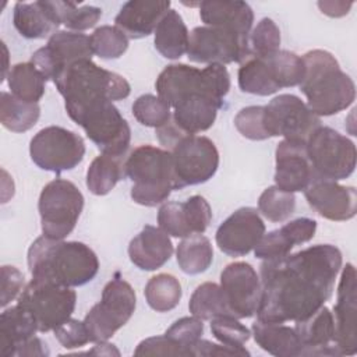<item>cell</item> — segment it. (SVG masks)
<instances>
[{"mask_svg":"<svg viewBox=\"0 0 357 357\" xmlns=\"http://www.w3.org/2000/svg\"><path fill=\"white\" fill-rule=\"evenodd\" d=\"M342 262L340 250L332 244H315L296 254L264 261L259 266L257 319L284 324L314 314L331 298Z\"/></svg>","mask_w":357,"mask_h":357,"instance_id":"6da1fadb","label":"cell"},{"mask_svg":"<svg viewBox=\"0 0 357 357\" xmlns=\"http://www.w3.org/2000/svg\"><path fill=\"white\" fill-rule=\"evenodd\" d=\"M26 261L32 278L67 287L86 284L99 271V259L89 245L46 236L31 244Z\"/></svg>","mask_w":357,"mask_h":357,"instance_id":"7a4b0ae2","label":"cell"},{"mask_svg":"<svg viewBox=\"0 0 357 357\" xmlns=\"http://www.w3.org/2000/svg\"><path fill=\"white\" fill-rule=\"evenodd\" d=\"M301 57L305 73L298 86L315 116H333L354 102L356 85L350 75L342 71L332 53L314 49Z\"/></svg>","mask_w":357,"mask_h":357,"instance_id":"3957f363","label":"cell"},{"mask_svg":"<svg viewBox=\"0 0 357 357\" xmlns=\"http://www.w3.org/2000/svg\"><path fill=\"white\" fill-rule=\"evenodd\" d=\"M53 84L64 98L70 119L93 103L123 100L131 92L124 77L99 67L92 60L73 63L59 74Z\"/></svg>","mask_w":357,"mask_h":357,"instance_id":"277c9868","label":"cell"},{"mask_svg":"<svg viewBox=\"0 0 357 357\" xmlns=\"http://www.w3.org/2000/svg\"><path fill=\"white\" fill-rule=\"evenodd\" d=\"M126 176L132 181L130 195L142 206L163 204L174 190L173 159L167 149L139 145L124 162Z\"/></svg>","mask_w":357,"mask_h":357,"instance_id":"5b68a950","label":"cell"},{"mask_svg":"<svg viewBox=\"0 0 357 357\" xmlns=\"http://www.w3.org/2000/svg\"><path fill=\"white\" fill-rule=\"evenodd\" d=\"M158 96L173 107L191 93H204L219 102L230 89V75L223 64H208L197 68L188 64H170L156 78Z\"/></svg>","mask_w":357,"mask_h":357,"instance_id":"8992f818","label":"cell"},{"mask_svg":"<svg viewBox=\"0 0 357 357\" xmlns=\"http://www.w3.org/2000/svg\"><path fill=\"white\" fill-rule=\"evenodd\" d=\"M305 148L317 178L339 181L350 177L356 169L354 142L331 127L315 128L305 139Z\"/></svg>","mask_w":357,"mask_h":357,"instance_id":"52a82bcc","label":"cell"},{"mask_svg":"<svg viewBox=\"0 0 357 357\" xmlns=\"http://www.w3.org/2000/svg\"><path fill=\"white\" fill-rule=\"evenodd\" d=\"M82 208L84 195L74 183L66 178L49 181L38 201L43 236L64 240L74 230Z\"/></svg>","mask_w":357,"mask_h":357,"instance_id":"ba28073f","label":"cell"},{"mask_svg":"<svg viewBox=\"0 0 357 357\" xmlns=\"http://www.w3.org/2000/svg\"><path fill=\"white\" fill-rule=\"evenodd\" d=\"M135 305L137 297L134 289L117 273L103 287L100 301L84 318L91 342H107L130 321Z\"/></svg>","mask_w":357,"mask_h":357,"instance_id":"9c48e42d","label":"cell"},{"mask_svg":"<svg viewBox=\"0 0 357 357\" xmlns=\"http://www.w3.org/2000/svg\"><path fill=\"white\" fill-rule=\"evenodd\" d=\"M77 303V293L67 286L35 279L24 287L17 304L33 318L38 332L54 331L71 318Z\"/></svg>","mask_w":357,"mask_h":357,"instance_id":"30bf717a","label":"cell"},{"mask_svg":"<svg viewBox=\"0 0 357 357\" xmlns=\"http://www.w3.org/2000/svg\"><path fill=\"white\" fill-rule=\"evenodd\" d=\"M71 120L84 128L86 137L103 155L123 158L127 152L131 130L113 102L93 103L77 113Z\"/></svg>","mask_w":357,"mask_h":357,"instance_id":"8fae6325","label":"cell"},{"mask_svg":"<svg viewBox=\"0 0 357 357\" xmlns=\"http://www.w3.org/2000/svg\"><path fill=\"white\" fill-rule=\"evenodd\" d=\"M32 162L42 170L63 173L77 167L85 155L81 135L59 126H49L38 131L29 142Z\"/></svg>","mask_w":357,"mask_h":357,"instance_id":"7c38bea8","label":"cell"},{"mask_svg":"<svg viewBox=\"0 0 357 357\" xmlns=\"http://www.w3.org/2000/svg\"><path fill=\"white\" fill-rule=\"evenodd\" d=\"M174 190L204 184L219 167V152L212 139L204 135H185L170 151Z\"/></svg>","mask_w":357,"mask_h":357,"instance_id":"4fadbf2b","label":"cell"},{"mask_svg":"<svg viewBox=\"0 0 357 357\" xmlns=\"http://www.w3.org/2000/svg\"><path fill=\"white\" fill-rule=\"evenodd\" d=\"M251 56L250 38L219 26L201 25L190 32L187 57L202 64L243 63Z\"/></svg>","mask_w":357,"mask_h":357,"instance_id":"5bb4252c","label":"cell"},{"mask_svg":"<svg viewBox=\"0 0 357 357\" xmlns=\"http://www.w3.org/2000/svg\"><path fill=\"white\" fill-rule=\"evenodd\" d=\"M264 126L269 138L305 141L321 126V120L298 96L282 93L264 106Z\"/></svg>","mask_w":357,"mask_h":357,"instance_id":"9a60e30c","label":"cell"},{"mask_svg":"<svg viewBox=\"0 0 357 357\" xmlns=\"http://www.w3.org/2000/svg\"><path fill=\"white\" fill-rule=\"evenodd\" d=\"M92 56L91 38L88 35L74 31H57L49 38L46 46L33 52L31 63L46 79L54 81L64 68L81 60H92Z\"/></svg>","mask_w":357,"mask_h":357,"instance_id":"2e32d148","label":"cell"},{"mask_svg":"<svg viewBox=\"0 0 357 357\" xmlns=\"http://www.w3.org/2000/svg\"><path fill=\"white\" fill-rule=\"evenodd\" d=\"M220 289L226 304L236 318H251L261 300V280L251 264L237 261L220 273Z\"/></svg>","mask_w":357,"mask_h":357,"instance_id":"e0dca14e","label":"cell"},{"mask_svg":"<svg viewBox=\"0 0 357 357\" xmlns=\"http://www.w3.org/2000/svg\"><path fill=\"white\" fill-rule=\"evenodd\" d=\"M356 268L347 262L340 273L333 307L335 346L339 356H354L357 353V296Z\"/></svg>","mask_w":357,"mask_h":357,"instance_id":"ac0fdd59","label":"cell"},{"mask_svg":"<svg viewBox=\"0 0 357 357\" xmlns=\"http://www.w3.org/2000/svg\"><path fill=\"white\" fill-rule=\"evenodd\" d=\"M265 223L258 211L251 206H243L234 211L216 230V245L229 257H244L251 252L262 236Z\"/></svg>","mask_w":357,"mask_h":357,"instance_id":"d6986e66","label":"cell"},{"mask_svg":"<svg viewBox=\"0 0 357 357\" xmlns=\"http://www.w3.org/2000/svg\"><path fill=\"white\" fill-rule=\"evenodd\" d=\"M275 185L287 192L304 191L317 180L305 141L283 138L275 151Z\"/></svg>","mask_w":357,"mask_h":357,"instance_id":"ffe728a7","label":"cell"},{"mask_svg":"<svg viewBox=\"0 0 357 357\" xmlns=\"http://www.w3.org/2000/svg\"><path fill=\"white\" fill-rule=\"evenodd\" d=\"M304 195L308 205L328 220L346 222L357 213V191L353 185L317 178L304 190Z\"/></svg>","mask_w":357,"mask_h":357,"instance_id":"44dd1931","label":"cell"},{"mask_svg":"<svg viewBox=\"0 0 357 357\" xmlns=\"http://www.w3.org/2000/svg\"><path fill=\"white\" fill-rule=\"evenodd\" d=\"M294 331L301 342V356L339 357L335 346V324L331 310L322 305L310 317L296 321Z\"/></svg>","mask_w":357,"mask_h":357,"instance_id":"7402d4cb","label":"cell"},{"mask_svg":"<svg viewBox=\"0 0 357 357\" xmlns=\"http://www.w3.org/2000/svg\"><path fill=\"white\" fill-rule=\"evenodd\" d=\"M169 10V0H130L120 8L114 24L128 39H141L155 32Z\"/></svg>","mask_w":357,"mask_h":357,"instance_id":"603a6c76","label":"cell"},{"mask_svg":"<svg viewBox=\"0 0 357 357\" xmlns=\"http://www.w3.org/2000/svg\"><path fill=\"white\" fill-rule=\"evenodd\" d=\"M173 255V244L160 227L146 225L128 244L130 261L141 271H156Z\"/></svg>","mask_w":357,"mask_h":357,"instance_id":"cb8c5ba5","label":"cell"},{"mask_svg":"<svg viewBox=\"0 0 357 357\" xmlns=\"http://www.w3.org/2000/svg\"><path fill=\"white\" fill-rule=\"evenodd\" d=\"M14 26L18 33L26 39L50 38L61 25L56 13L54 1H17L13 13Z\"/></svg>","mask_w":357,"mask_h":357,"instance_id":"d4e9b609","label":"cell"},{"mask_svg":"<svg viewBox=\"0 0 357 357\" xmlns=\"http://www.w3.org/2000/svg\"><path fill=\"white\" fill-rule=\"evenodd\" d=\"M199 17L204 25L219 26L250 38L254 11L248 3L240 0L199 1Z\"/></svg>","mask_w":357,"mask_h":357,"instance_id":"484cf974","label":"cell"},{"mask_svg":"<svg viewBox=\"0 0 357 357\" xmlns=\"http://www.w3.org/2000/svg\"><path fill=\"white\" fill-rule=\"evenodd\" d=\"M222 107L223 102L204 93H191L173 106L172 120L184 132L197 135L213 126L218 110Z\"/></svg>","mask_w":357,"mask_h":357,"instance_id":"4316f807","label":"cell"},{"mask_svg":"<svg viewBox=\"0 0 357 357\" xmlns=\"http://www.w3.org/2000/svg\"><path fill=\"white\" fill-rule=\"evenodd\" d=\"M251 331L255 343L269 354L276 357L301 356L303 346L294 328L278 322H262L257 319L252 324Z\"/></svg>","mask_w":357,"mask_h":357,"instance_id":"83f0119b","label":"cell"},{"mask_svg":"<svg viewBox=\"0 0 357 357\" xmlns=\"http://www.w3.org/2000/svg\"><path fill=\"white\" fill-rule=\"evenodd\" d=\"M36 332L38 326L26 310L18 304L6 308L0 314V356L14 357L17 349Z\"/></svg>","mask_w":357,"mask_h":357,"instance_id":"f1b7e54d","label":"cell"},{"mask_svg":"<svg viewBox=\"0 0 357 357\" xmlns=\"http://www.w3.org/2000/svg\"><path fill=\"white\" fill-rule=\"evenodd\" d=\"M190 32L183 17L174 8H170L159 21L153 32L155 49L169 60H177L187 53Z\"/></svg>","mask_w":357,"mask_h":357,"instance_id":"f546056e","label":"cell"},{"mask_svg":"<svg viewBox=\"0 0 357 357\" xmlns=\"http://www.w3.org/2000/svg\"><path fill=\"white\" fill-rule=\"evenodd\" d=\"M176 259L180 269L187 275H199L212 265L213 248L208 237L191 234L184 237L176 250Z\"/></svg>","mask_w":357,"mask_h":357,"instance_id":"4dcf8cb0","label":"cell"},{"mask_svg":"<svg viewBox=\"0 0 357 357\" xmlns=\"http://www.w3.org/2000/svg\"><path fill=\"white\" fill-rule=\"evenodd\" d=\"M10 92L25 102L38 103L45 95L46 78L31 63H18L13 66L7 74Z\"/></svg>","mask_w":357,"mask_h":357,"instance_id":"1f68e13d","label":"cell"},{"mask_svg":"<svg viewBox=\"0 0 357 357\" xmlns=\"http://www.w3.org/2000/svg\"><path fill=\"white\" fill-rule=\"evenodd\" d=\"M39 116V103L21 100L11 92H1L0 121L7 130L13 132H25L38 123Z\"/></svg>","mask_w":357,"mask_h":357,"instance_id":"d6a6232c","label":"cell"},{"mask_svg":"<svg viewBox=\"0 0 357 357\" xmlns=\"http://www.w3.org/2000/svg\"><path fill=\"white\" fill-rule=\"evenodd\" d=\"M124 176L126 170L121 158L102 153L91 162L85 183L93 195H106Z\"/></svg>","mask_w":357,"mask_h":357,"instance_id":"836d02e7","label":"cell"},{"mask_svg":"<svg viewBox=\"0 0 357 357\" xmlns=\"http://www.w3.org/2000/svg\"><path fill=\"white\" fill-rule=\"evenodd\" d=\"M237 79L240 89L251 95L268 96L280 89L266 60H261L254 56H250L240 64Z\"/></svg>","mask_w":357,"mask_h":357,"instance_id":"e575fe53","label":"cell"},{"mask_svg":"<svg viewBox=\"0 0 357 357\" xmlns=\"http://www.w3.org/2000/svg\"><path fill=\"white\" fill-rule=\"evenodd\" d=\"M144 294L152 310L156 312H167L178 305L183 291L176 276L170 273H158L148 280Z\"/></svg>","mask_w":357,"mask_h":357,"instance_id":"d590c367","label":"cell"},{"mask_svg":"<svg viewBox=\"0 0 357 357\" xmlns=\"http://www.w3.org/2000/svg\"><path fill=\"white\" fill-rule=\"evenodd\" d=\"M188 310L202 321H212L220 315H231L220 284L213 282H205L194 290L188 301Z\"/></svg>","mask_w":357,"mask_h":357,"instance_id":"8d00e7d4","label":"cell"},{"mask_svg":"<svg viewBox=\"0 0 357 357\" xmlns=\"http://www.w3.org/2000/svg\"><path fill=\"white\" fill-rule=\"evenodd\" d=\"M266 63L280 89L301 84L305 73L301 56L289 50H279L275 56L266 59Z\"/></svg>","mask_w":357,"mask_h":357,"instance_id":"74e56055","label":"cell"},{"mask_svg":"<svg viewBox=\"0 0 357 357\" xmlns=\"http://www.w3.org/2000/svg\"><path fill=\"white\" fill-rule=\"evenodd\" d=\"M296 208V197L293 192L280 190L276 185L268 187L258 198V212L273 223L287 220Z\"/></svg>","mask_w":357,"mask_h":357,"instance_id":"f35d334b","label":"cell"},{"mask_svg":"<svg viewBox=\"0 0 357 357\" xmlns=\"http://www.w3.org/2000/svg\"><path fill=\"white\" fill-rule=\"evenodd\" d=\"M54 7L60 24L74 32H81L93 28L102 17V10L99 7L89 4L78 6L77 3L73 1L56 0Z\"/></svg>","mask_w":357,"mask_h":357,"instance_id":"ab89813d","label":"cell"},{"mask_svg":"<svg viewBox=\"0 0 357 357\" xmlns=\"http://www.w3.org/2000/svg\"><path fill=\"white\" fill-rule=\"evenodd\" d=\"M89 38L93 54L105 60L119 59L128 49V38L116 25H102Z\"/></svg>","mask_w":357,"mask_h":357,"instance_id":"60d3db41","label":"cell"},{"mask_svg":"<svg viewBox=\"0 0 357 357\" xmlns=\"http://www.w3.org/2000/svg\"><path fill=\"white\" fill-rule=\"evenodd\" d=\"M251 56L266 60L280 50V29L273 20L265 17L250 33Z\"/></svg>","mask_w":357,"mask_h":357,"instance_id":"b9f144b4","label":"cell"},{"mask_svg":"<svg viewBox=\"0 0 357 357\" xmlns=\"http://www.w3.org/2000/svg\"><path fill=\"white\" fill-rule=\"evenodd\" d=\"M132 114L139 124L153 128L166 124L172 119L170 105L152 93L141 95L134 100Z\"/></svg>","mask_w":357,"mask_h":357,"instance_id":"7bdbcfd3","label":"cell"},{"mask_svg":"<svg viewBox=\"0 0 357 357\" xmlns=\"http://www.w3.org/2000/svg\"><path fill=\"white\" fill-rule=\"evenodd\" d=\"M211 332L220 343L241 347L250 339V329L233 315H220L211 321Z\"/></svg>","mask_w":357,"mask_h":357,"instance_id":"ee69618b","label":"cell"},{"mask_svg":"<svg viewBox=\"0 0 357 357\" xmlns=\"http://www.w3.org/2000/svg\"><path fill=\"white\" fill-rule=\"evenodd\" d=\"M294 241L291 240L287 230L282 226L280 229L272 230L262 236L257 247L254 248V254L257 258L264 261L278 259L290 254L294 247Z\"/></svg>","mask_w":357,"mask_h":357,"instance_id":"f6af8a7d","label":"cell"},{"mask_svg":"<svg viewBox=\"0 0 357 357\" xmlns=\"http://www.w3.org/2000/svg\"><path fill=\"white\" fill-rule=\"evenodd\" d=\"M158 225L169 236L184 238L191 236L187 226L183 202H163L158 211Z\"/></svg>","mask_w":357,"mask_h":357,"instance_id":"bcb514c9","label":"cell"},{"mask_svg":"<svg viewBox=\"0 0 357 357\" xmlns=\"http://www.w3.org/2000/svg\"><path fill=\"white\" fill-rule=\"evenodd\" d=\"M165 335L172 339L174 343L181 346L188 356H192V346L197 340H199L204 335V322L202 319L197 317H183L177 319L167 331Z\"/></svg>","mask_w":357,"mask_h":357,"instance_id":"7dc6e473","label":"cell"},{"mask_svg":"<svg viewBox=\"0 0 357 357\" xmlns=\"http://www.w3.org/2000/svg\"><path fill=\"white\" fill-rule=\"evenodd\" d=\"M234 127L243 137L252 141L269 138L264 126V106L243 107L234 117Z\"/></svg>","mask_w":357,"mask_h":357,"instance_id":"c3c4849f","label":"cell"},{"mask_svg":"<svg viewBox=\"0 0 357 357\" xmlns=\"http://www.w3.org/2000/svg\"><path fill=\"white\" fill-rule=\"evenodd\" d=\"M187 226L191 234H202L212 220V209L201 195H192L183 202Z\"/></svg>","mask_w":357,"mask_h":357,"instance_id":"681fc988","label":"cell"},{"mask_svg":"<svg viewBox=\"0 0 357 357\" xmlns=\"http://www.w3.org/2000/svg\"><path fill=\"white\" fill-rule=\"evenodd\" d=\"M53 333L59 343L66 349H79L91 342L84 321L73 318L67 319L60 326H57L53 331Z\"/></svg>","mask_w":357,"mask_h":357,"instance_id":"f907efd6","label":"cell"},{"mask_svg":"<svg viewBox=\"0 0 357 357\" xmlns=\"http://www.w3.org/2000/svg\"><path fill=\"white\" fill-rule=\"evenodd\" d=\"M135 356H188V353L165 333L141 340L134 350Z\"/></svg>","mask_w":357,"mask_h":357,"instance_id":"816d5d0a","label":"cell"},{"mask_svg":"<svg viewBox=\"0 0 357 357\" xmlns=\"http://www.w3.org/2000/svg\"><path fill=\"white\" fill-rule=\"evenodd\" d=\"M24 290V275L13 265L1 266V307H7Z\"/></svg>","mask_w":357,"mask_h":357,"instance_id":"f5cc1de1","label":"cell"},{"mask_svg":"<svg viewBox=\"0 0 357 357\" xmlns=\"http://www.w3.org/2000/svg\"><path fill=\"white\" fill-rule=\"evenodd\" d=\"M192 356H202V357H211V356H250V351L241 346V347H233L227 346L223 343H212L205 339H199L194 343L192 349Z\"/></svg>","mask_w":357,"mask_h":357,"instance_id":"db71d44e","label":"cell"},{"mask_svg":"<svg viewBox=\"0 0 357 357\" xmlns=\"http://www.w3.org/2000/svg\"><path fill=\"white\" fill-rule=\"evenodd\" d=\"M155 134H156V138H158L159 144H160L162 146H165L167 151H172V148H173L181 138H184L185 135H190V134L184 132L172 119H170L166 124H163V126L155 128Z\"/></svg>","mask_w":357,"mask_h":357,"instance_id":"11a10c76","label":"cell"},{"mask_svg":"<svg viewBox=\"0 0 357 357\" xmlns=\"http://www.w3.org/2000/svg\"><path fill=\"white\" fill-rule=\"evenodd\" d=\"M49 354L50 351L47 344L42 339L33 336L26 342H24L17 349L14 357H47Z\"/></svg>","mask_w":357,"mask_h":357,"instance_id":"9f6ffc18","label":"cell"},{"mask_svg":"<svg viewBox=\"0 0 357 357\" xmlns=\"http://www.w3.org/2000/svg\"><path fill=\"white\" fill-rule=\"evenodd\" d=\"M317 4L322 14L333 18H339L349 14L354 3L353 1H347V3L346 1H318Z\"/></svg>","mask_w":357,"mask_h":357,"instance_id":"6f0895ef","label":"cell"},{"mask_svg":"<svg viewBox=\"0 0 357 357\" xmlns=\"http://www.w3.org/2000/svg\"><path fill=\"white\" fill-rule=\"evenodd\" d=\"M78 354H96V356H120V351L114 347V344H110L107 342H98L95 346L88 350Z\"/></svg>","mask_w":357,"mask_h":357,"instance_id":"680465c9","label":"cell"},{"mask_svg":"<svg viewBox=\"0 0 357 357\" xmlns=\"http://www.w3.org/2000/svg\"><path fill=\"white\" fill-rule=\"evenodd\" d=\"M1 47H3V56H4V66H3V78H1V81H4V78H7V70H8V63H7V60H8V50H7V46H6V43L4 42H1Z\"/></svg>","mask_w":357,"mask_h":357,"instance_id":"91938a15","label":"cell"}]
</instances>
